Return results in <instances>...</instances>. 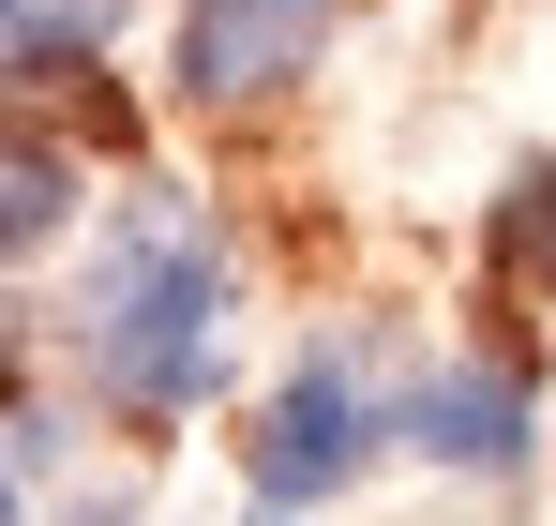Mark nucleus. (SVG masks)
Listing matches in <instances>:
<instances>
[{"label":"nucleus","instance_id":"nucleus-5","mask_svg":"<svg viewBox=\"0 0 556 526\" xmlns=\"http://www.w3.org/2000/svg\"><path fill=\"white\" fill-rule=\"evenodd\" d=\"M61 226H76V166L15 136V151H0V256H46Z\"/></svg>","mask_w":556,"mask_h":526},{"label":"nucleus","instance_id":"nucleus-12","mask_svg":"<svg viewBox=\"0 0 556 526\" xmlns=\"http://www.w3.org/2000/svg\"><path fill=\"white\" fill-rule=\"evenodd\" d=\"M271 526H286V512H271Z\"/></svg>","mask_w":556,"mask_h":526},{"label":"nucleus","instance_id":"nucleus-2","mask_svg":"<svg viewBox=\"0 0 556 526\" xmlns=\"http://www.w3.org/2000/svg\"><path fill=\"white\" fill-rule=\"evenodd\" d=\"M362 466H376V391H362V361H346V347H316V361L271 391L256 497H271V512H301V497H346Z\"/></svg>","mask_w":556,"mask_h":526},{"label":"nucleus","instance_id":"nucleus-4","mask_svg":"<svg viewBox=\"0 0 556 526\" xmlns=\"http://www.w3.org/2000/svg\"><path fill=\"white\" fill-rule=\"evenodd\" d=\"M406 437L437 451V466H481V481H496V466L527 451V376H511V361H452V376H421Z\"/></svg>","mask_w":556,"mask_h":526},{"label":"nucleus","instance_id":"nucleus-11","mask_svg":"<svg viewBox=\"0 0 556 526\" xmlns=\"http://www.w3.org/2000/svg\"><path fill=\"white\" fill-rule=\"evenodd\" d=\"M0 15H15V0H0Z\"/></svg>","mask_w":556,"mask_h":526},{"label":"nucleus","instance_id":"nucleus-3","mask_svg":"<svg viewBox=\"0 0 556 526\" xmlns=\"http://www.w3.org/2000/svg\"><path fill=\"white\" fill-rule=\"evenodd\" d=\"M346 0H181V90L195 105H271L286 76H316Z\"/></svg>","mask_w":556,"mask_h":526},{"label":"nucleus","instance_id":"nucleus-8","mask_svg":"<svg viewBox=\"0 0 556 526\" xmlns=\"http://www.w3.org/2000/svg\"><path fill=\"white\" fill-rule=\"evenodd\" d=\"M0 526H15V481H0Z\"/></svg>","mask_w":556,"mask_h":526},{"label":"nucleus","instance_id":"nucleus-10","mask_svg":"<svg viewBox=\"0 0 556 526\" xmlns=\"http://www.w3.org/2000/svg\"><path fill=\"white\" fill-rule=\"evenodd\" d=\"M76 526H121V512H76Z\"/></svg>","mask_w":556,"mask_h":526},{"label":"nucleus","instance_id":"nucleus-7","mask_svg":"<svg viewBox=\"0 0 556 526\" xmlns=\"http://www.w3.org/2000/svg\"><path fill=\"white\" fill-rule=\"evenodd\" d=\"M511 271H556V166L511 180Z\"/></svg>","mask_w":556,"mask_h":526},{"label":"nucleus","instance_id":"nucleus-1","mask_svg":"<svg viewBox=\"0 0 556 526\" xmlns=\"http://www.w3.org/2000/svg\"><path fill=\"white\" fill-rule=\"evenodd\" d=\"M76 331H91V376L121 406H195L211 361H226V241L195 226L181 196H136L105 226V256H91Z\"/></svg>","mask_w":556,"mask_h":526},{"label":"nucleus","instance_id":"nucleus-6","mask_svg":"<svg viewBox=\"0 0 556 526\" xmlns=\"http://www.w3.org/2000/svg\"><path fill=\"white\" fill-rule=\"evenodd\" d=\"M121 15H136V0H15V76H61V61H91Z\"/></svg>","mask_w":556,"mask_h":526},{"label":"nucleus","instance_id":"nucleus-9","mask_svg":"<svg viewBox=\"0 0 556 526\" xmlns=\"http://www.w3.org/2000/svg\"><path fill=\"white\" fill-rule=\"evenodd\" d=\"M0 376H15V331H0Z\"/></svg>","mask_w":556,"mask_h":526}]
</instances>
